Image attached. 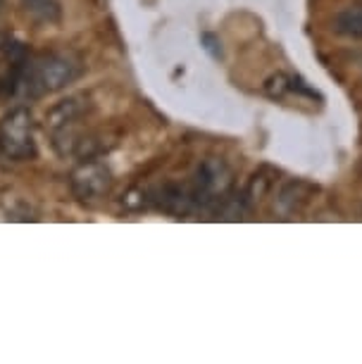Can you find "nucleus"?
<instances>
[{
    "instance_id": "obj_2",
    "label": "nucleus",
    "mask_w": 362,
    "mask_h": 364,
    "mask_svg": "<svg viewBox=\"0 0 362 364\" xmlns=\"http://www.w3.org/2000/svg\"><path fill=\"white\" fill-rule=\"evenodd\" d=\"M0 153L8 160L24 162L36 155L33 117L26 107H15L0 124Z\"/></svg>"
},
{
    "instance_id": "obj_3",
    "label": "nucleus",
    "mask_w": 362,
    "mask_h": 364,
    "mask_svg": "<svg viewBox=\"0 0 362 364\" xmlns=\"http://www.w3.org/2000/svg\"><path fill=\"white\" fill-rule=\"evenodd\" d=\"M231 183V171L222 160L217 157H210L201 164L193 181V188H191V200L198 208H205V205L222 200L227 196V188Z\"/></svg>"
},
{
    "instance_id": "obj_4",
    "label": "nucleus",
    "mask_w": 362,
    "mask_h": 364,
    "mask_svg": "<svg viewBox=\"0 0 362 364\" xmlns=\"http://www.w3.org/2000/svg\"><path fill=\"white\" fill-rule=\"evenodd\" d=\"M70 183H72L74 196H77L79 200H98V198H102L110 191L112 174L105 164L88 160L72 171Z\"/></svg>"
},
{
    "instance_id": "obj_6",
    "label": "nucleus",
    "mask_w": 362,
    "mask_h": 364,
    "mask_svg": "<svg viewBox=\"0 0 362 364\" xmlns=\"http://www.w3.org/2000/svg\"><path fill=\"white\" fill-rule=\"evenodd\" d=\"M334 31L341 36H351V38H362V5L355 8H346L334 15Z\"/></svg>"
},
{
    "instance_id": "obj_5",
    "label": "nucleus",
    "mask_w": 362,
    "mask_h": 364,
    "mask_svg": "<svg viewBox=\"0 0 362 364\" xmlns=\"http://www.w3.org/2000/svg\"><path fill=\"white\" fill-rule=\"evenodd\" d=\"M315 193H317V186H312V183H307V181H300V178L284 183L277 196L275 212L282 217L298 215V212H303L307 208V203L315 198Z\"/></svg>"
},
{
    "instance_id": "obj_1",
    "label": "nucleus",
    "mask_w": 362,
    "mask_h": 364,
    "mask_svg": "<svg viewBox=\"0 0 362 364\" xmlns=\"http://www.w3.org/2000/svg\"><path fill=\"white\" fill-rule=\"evenodd\" d=\"M79 74L77 63H72L67 55H48L38 63H29L24 77V88L31 95L55 93L67 84H72Z\"/></svg>"
},
{
    "instance_id": "obj_8",
    "label": "nucleus",
    "mask_w": 362,
    "mask_h": 364,
    "mask_svg": "<svg viewBox=\"0 0 362 364\" xmlns=\"http://www.w3.org/2000/svg\"><path fill=\"white\" fill-rule=\"evenodd\" d=\"M3 3H5V0H0V10H3Z\"/></svg>"
},
{
    "instance_id": "obj_7",
    "label": "nucleus",
    "mask_w": 362,
    "mask_h": 364,
    "mask_svg": "<svg viewBox=\"0 0 362 364\" xmlns=\"http://www.w3.org/2000/svg\"><path fill=\"white\" fill-rule=\"evenodd\" d=\"M24 10L26 15L33 17L36 22L53 24L60 19V3L58 0H24Z\"/></svg>"
}]
</instances>
